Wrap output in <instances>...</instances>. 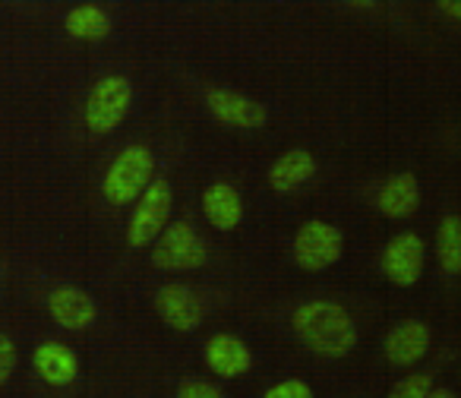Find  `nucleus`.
Masks as SVG:
<instances>
[{"label":"nucleus","mask_w":461,"mask_h":398,"mask_svg":"<svg viewBox=\"0 0 461 398\" xmlns=\"http://www.w3.org/2000/svg\"><path fill=\"white\" fill-rule=\"evenodd\" d=\"M152 167L155 158L149 146H127L114 161H111L108 174L102 180V193L111 206H127L133 199H140L152 184Z\"/></svg>","instance_id":"obj_2"},{"label":"nucleus","mask_w":461,"mask_h":398,"mask_svg":"<svg viewBox=\"0 0 461 398\" xmlns=\"http://www.w3.org/2000/svg\"><path fill=\"white\" fill-rule=\"evenodd\" d=\"M130 102H133V86L127 77L98 79L86 98V127L92 133H111L127 117Z\"/></svg>","instance_id":"obj_3"},{"label":"nucleus","mask_w":461,"mask_h":398,"mask_svg":"<svg viewBox=\"0 0 461 398\" xmlns=\"http://www.w3.org/2000/svg\"><path fill=\"white\" fill-rule=\"evenodd\" d=\"M423 263H427V247H423L420 234L402 231L383 247L379 272H383L395 288H411V285L420 282Z\"/></svg>","instance_id":"obj_7"},{"label":"nucleus","mask_w":461,"mask_h":398,"mask_svg":"<svg viewBox=\"0 0 461 398\" xmlns=\"http://www.w3.org/2000/svg\"><path fill=\"white\" fill-rule=\"evenodd\" d=\"M16 370V345L7 332H0V385L7 383Z\"/></svg>","instance_id":"obj_22"},{"label":"nucleus","mask_w":461,"mask_h":398,"mask_svg":"<svg viewBox=\"0 0 461 398\" xmlns=\"http://www.w3.org/2000/svg\"><path fill=\"white\" fill-rule=\"evenodd\" d=\"M433 376L429 373H408L404 379H398L395 385H392L389 398H427L429 392H433Z\"/></svg>","instance_id":"obj_19"},{"label":"nucleus","mask_w":461,"mask_h":398,"mask_svg":"<svg viewBox=\"0 0 461 398\" xmlns=\"http://www.w3.org/2000/svg\"><path fill=\"white\" fill-rule=\"evenodd\" d=\"M177 398H224V395L218 385L205 383V379H184L177 385Z\"/></svg>","instance_id":"obj_20"},{"label":"nucleus","mask_w":461,"mask_h":398,"mask_svg":"<svg viewBox=\"0 0 461 398\" xmlns=\"http://www.w3.org/2000/svg\"><path fill=\"white\" fill-rule=\"evenodd\" d=\"M436 263L448 276H461V215H446L436 228Z\"/></svg>","instance_id":"obj_18"},{"label":"nucleus","mask_w":461,"mask_h":398,"mask_svg":"<svg viewBox=\"0 0 461 398\" xmlns=\"http://www.w3.org/2000/svg\"><path fill=\"white\" fill-rule=\"evenodd\" d=\"M205 108L212 111L215 121L228 123V127H240V130H259L269 121L263 104L230 89H209L205 92Z\"/></svg>","instance_id":"obj_9"},{"label":"nucleus","mask_w":461,"mask_h":398,"mask_svg":"<svg viewBox=\"0 0 461 398\" xmlns=\"http://www.w3.org/2000/svg\"><path fill=\"white\" fill-rule=\"evenodd\" d=\"M48 310H51L54 322L64 326V329H70V332H83V329H89L98 316V307H95V301H92L89 291L73 288V285H60V288H54L51 294H48Z\"/></svg>","instance_id":"obj_11"},{"label":"nucleus","mask_w":461,"mask_h":398,"mask_svg":"<svg viewBox=\"0 0 461 398\" xmlns=\"http://www.w3.org/2000/svg\"><path fill=\"white\" fill-rule=\"evenodd\" d=\"M458 376H461V373H458Z\"/></svg>","instance_id":"obj_25"},{"label":"nucleus","mask_w":461,"mask_h":398,"mask_svg":"<svg viewBox=\"0 0 461 398\" xmlns=\"http://www.w3.org/2000/svg\"><path fill=\"white\" fill-rule=\"evenodd\" d=\"M203 215L218 228V231H234L244 219V203H240V193L230 184L218 180V184L205 186L203 193Z\"/></svg>","instance_id":"obj_15"},{"label":"nucleus","mask_w":461,"mask_h":398,"mask_svg":"<svg viewBox=\"0 0 461 398\" xmlns=\"http://www.w3.org/2000/svg\"><path fill=\"white\" fill-rule=\"evenodd\" d=\"M439 10L448 16V20L461 23V0H442V4H439Z\"/></svg>","instance_id":"obj_23"},{"label":"nucleus","mask_w":461,"mask_h":398,"mask_svg":"<svg viewBox=\"0 0 461 398\" xmlns=\"http://www.w3.org/2000/svg\"><path fill=\"white\" fill-rule=\"evenodd\" d=\"M345 253V234L329 222H303L294 238V259L303 272H322L335 266Z\"/></svg>","instance_id":"obj_5"},{"label":"nucleus","mask_w":461,"mask_h":398,"mask_svg":"<svg viewBox=\"0 0 461 398\" xmlns=\"http://www.w3.org/2000/svg\"><path fill=\"white\" fill-rule=\"evenodd\" d=\"M294 332L313 354L322 357H348L357 345V326L351 313L335 301H307L291 316Z\"/></svg>","instance_id":"obj_1"},{"label":"nucleus","mask_w":461,"mask_h":398,"mask_svg":"<svg viewBox=\"0 0 461 398\" xmlns=\"http://www.w3.org/2000/svg\"><path fill=\"white\" fill-rule=\"evenodd\" d=\"M263 398H313V389L303 379H285V383L272 385Z\"/></svg>","instance_id":"obj_21"},{"label":"nucleus","mask_w":461,"mask_h":398,"mask_svg":"<svg viewBox=\"0 0 461 398\" xmlns=\"http://www.w3.org/2000/svg\"><path fill=\"white\" fill-rule=\"evenodd\" d=\"M205 364H209V370L218 373V376L238 379L250 370L253 354H250V348H247L244 339L228 335V332H218L205 341Z\"/></svg>","instance_id":"obj_12"},{"label":"nucleus","mask_w":461,"mask_h":398,"mask_svg":"<svg viewBox=\"0 0 461 398\" xmlns=\"http://www.w3.org/2000/svg\"><path fill=\"white\" fill-rule=\"evenodd\" d=\"M32 366L48 385H58V389L70 385L73 379L79 376L77 354H73L64 341H41L32 354Z\"/></svg>","instance_id":"obj_14"},{"label":"nucleus","mask_w":461,"mask_h":398,"mask_svg":"<svg viewBox=\"0 0 461 398\" xmlns=\"http://www.w3.org/2000/svg\"><path fill=\"white\" fill-rule=\"evenodd\" d=\"M429 341H433V335H429L427 322L404 320V322H398V326L389 329V335L383 339V351H385V357H389V364L414 366L417 360L427 357Z\"/></svg>","instance_id":"obj_10"},{"label":"nucleus","mask_w":461,"mask_h":398,"mask_svg":"<svg viewBox=\"0 0 461 398\" xmlns=\"http://www.w3.org/2000/svg\"><path fill=\"white\" fill-rule=\"evenodd\" d=\"M171 206H174L171 184L165 177L152 180L149 190L140 196V203H136V213L127 228V244L149 247L155 238H161V231L167 228V219H171Z\"/></svg>","instance_id":"obj_4"},{"label":"nucleus","mask_w":461,"mask_h":398,"mask_svg":"<svg viewBox=\"0 0 461 398\" xmlns=\"http://www.w3.org/2000/svg\"><path fill=\"white\" fill-rule=\"evenodd\" d=\"M155 310L174 332H193L203 322V303L190 285H161L155 291Z\"/></svg>","instance_id":"obj_8"},{"label":"nucleus","mask_w":461,"mask_h":398,"mask_svg":"<svg viewBox=\"0 0 461 398\" xmlns=\"http://www.w3.org/2000/svg\"><path fill=\"white\" fill-rule=\"evenodd\" d=\"M427 398H458V395H455L452 389H433V392H429Z\"/></svg>","instance_id":"obj_24"},{"label":"nucleus","mask_w":461,"mask_h":398,"mask_svg":"<svg viewBox=\"0 0 461 398\" xmlns=\"http://www.w3.org/2000/svg\"><path fill=\"white\" fill-rule=\"evenodd\" d=\"M376 209L385 219H411L420 209V184L411 171L392 174L376 193Z\"/></svg>","instance_id":"obj_13"},{"label":"nucleus","mask_w":461,"mask_h":398,"mask_svg":"<svg viewBox=\"0 0 461 398\" xmlns=\"http://www.w3.org/2000/svg\"><path fill=\"white\" fill-rule=\"evenodd\" d=\"M313 174H316V158H313V155H310L307 149H291V152H285L282 158L272 165L269 184L276 186L278 193H291V190H297L301 184H307Z\"/></svg>","instance_id":"obj_16"},{"label":"nucleus","mask_w":461,"mask_h":398,"mask_svg":"<svg viewBox=\"0 0 461 398\" xmlns=\"http://www.w3.org/2000/svg\"><path fill=\"white\" fill-rule=\"evenodd\" d=\"M64 29L73 35V39L102 41L111 35V20L102 7H95V4H83V7H73L70 14H67Z\"/></svg>","instance_id":"obj_17"},{"label":"nucleus","mask_w":461,"mask_h":398,"mask_svg":"<svg viewBox=\"0 0 461 398\" xmlns=\"http://www.w3.org/2000/svg\"><path fill=\"white\" fill-rule=\"evenodd\" d=\"M205 259H209L205 244L186 222H171L152 247L155 269H199L205 266Z\"/></svg>","instance_id":"obj_6"}]
</instances>
